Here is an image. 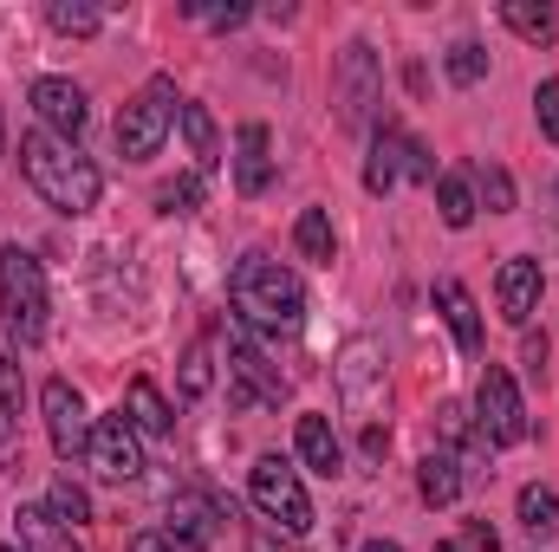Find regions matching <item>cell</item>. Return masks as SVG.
<instances>
[{
    "mask_svg": "<svg viewBox=\"0 0 559 552\" xmlns=\"http://www.w3.org/2000/svg\"><path fill=\"white\" fill-rule=\"evenodd\" d=\"M378 92H384V65H378V46L371 39H352L332 65V105H338V124L345 131H365L371 111H378Z\"/></svg>",
    "mask_w": 559,
    "mask_h": 552,
    "instance_id": "cell-6",
    "label": "cell"
},
{
    "mask_svg": "<svg viewBox=\"0 0 559 552\" xmlns=\"http://www.w3.org/2000/svg\"><path fill=\"white\" fill-rule=\"evenodd\" d=\"M176 111H182V98H176V79H150L138 98L118 111V124H111V143H118V156L124 163H150L163 137H169V124H176Z\"/></svg>",
    "mask_w": 559,
    "mask_h": 552,
    "instance_id": "cell-4",
    "label": "cell"
},
{
    "mask_svg": "<svg viewBox=\"0 0 559 552\" xmlns=\"http://www.w3.org/2000/svg\"><path fill=\"white\" fill-rule=\"evenodd\" d=\"M540 286H547V274H540L534 254L501 261V274H495V305H501V319H508V325H527V319L540 312Z\"/></svg>",
    "mask_w": 559,
    "mask_h": 552,
    "instance_id": "cell-13",
    "label": "cell"
},
{
    "mask_svg": "<svg viewBox=\"0 0 559 552\" xmlns=\"http://www.w3.org/2000/svg\"><path fill=\"white\" fill-rule=\"evenodd\" d=\"M462 488H468V475H462V455H449V448H429L417 461V494L429 507H455L462 501Z\"/></svg>",
    "mask_w": 559,
    "mask_h": 552,
    "instance_id": "cell-18",
    "label": "cell"
},
{
    "mask_svg": "<svg viewBox=\"0 0 559 552\" xmlns=\"http://www.w3.org/2000/svg\"><path fill=\"white\" fill-rule=\"evenodd\" d=\"M436 305H442V319H449V332H455V351H462V358H481L488 332H481V305H475V292H468L462 279H436Z\"/></svg>",
    "mask_w": 559,
    "mask_h": 552,
    "instance_id": "cell-15",
    "label": "cell"
},
{
    "mask_svg": "<svg viewBox=\"0 0 559 552\" xmlns=\"http://www.w3.org/2000/svg\"><path fill=\"white\" fill-rule=\"evenodd\" d=\"M176 124H182V143H189V156H195V176H215V163H222V131H215L209 105H189V98H182Z\"/></svg>",
    "mask_w": 559,
    "mask_h": 552,
    "instance_id": "cell-20",
    "label": "cell"
},
{
    "mask_svg": "<svg viewBox=\"0 0 559 552\" xmlns=\"http://www.w3.org/2000/svg\"><path fill=\"white\" fill-rule=\"evenodd\" d=\"M332 371H338V397H345V410H371V404L384 397V345H378L371 332L345 338Z\"/></svg>",
    "mask_w": 559,
    "mask_h": 552,
    "instance_id": "cell-10",
    "label": "cell"
},
{
    "mask_svg": "<svg viewBox=\"0 0 559 552\" xmlns=\"http://www.w3.org/2000/svg\"><path fill=\"white\" fill-rule=\"evenodd\" d=\"M267 182H274V137H267V124H241L235 131V189L267 195Z\"/></svg>",
    "mask_w": 559,
    "mask_h": 552,
    "instance_id": "cell-16",
    "label": "cell"
},
{
    "mask_svg": "<svg viewBox=\"0 0 559 552\" xmlns=\"http://www.w3.org/2000/svg\"><path fill=\"white\" fill-rule=\"evenodd\" d=\"M85 461H92V475L111 481V488H124V481L143 475V442H138V429L124 422V410L92 416V448H85Z\"/></svg>",
    "mask_w": 559,
    "mask_h": 552,
    "instance_id": "cell-9",
    "label": "cell"
},
{
    "mask_svg": "<svg viewBox=\"0 0 559 552\" xmlns=\"http://www.w3.org/2000/svg\"><path fill=\"white\" fill-rule=\"evenodd\" d=\"M534 111H540V137L559 143V79H547V85L534 92Z\"/></svg>",
    "mask_w": 559,
    "mask_h": 552,
    "instance_id": "cell-34",
    "label": "cell"
},
{
    "mask_svg": "<svg viewBox=\"0 0 559 552\" xmlns=\"http://www.w3.org/2000/svg\"><path fill=\"white\" fill-rule=\"evenodd\" d=\"M131 552H176L169 533H131Z\"/></svg>",
    "mask_w": 559,
    "mask_h": 552,
    "instance_id": "cell-38",
    "label": "cell"
},
{
    "mask_svg": "<svg viewBox=\"0 0 559 552\" xmlns=\"http://www.w3.org/2000/svg\"><path fill=\"white\" fill-rule=\"evenodd\" d=\"M0 312H7V338L13 345H39L46 338V312H52V299H46V267H39V254L33 248H0Z\"/></svg>",
    "mask_w": 559,
    "mask_h": 552,
    "instance_id": "cell-3",
    "label": "cell"
},
{
    "mask_svg": "<svg viewBox=\"0 0 559 552\" xmlns=\"http://www.w3.org/2000/svg\"><path fill=\"white\" fill-rule=\"evenodd\" d=\"M462 547H468V552H501V533H495L488 520H468V533H462Z\"/></svg>",
    "mask_w": 559,
    "mask_h": 552,
    "instance_id": "cell-36",
    "label": "cell"
},
{
    "mask_svg": "<svg viewBox=\"0 0 559 552\" xmlns=\"http://www.w3.org/2000/svg\"><path fill=\"white\" fill-rule=\"evenodd\" d=\"M124 422H131L138 435H169V429H176V410L163 404V391H156L150 377H131V391H124Z\"/></svg>",
    "mask_w": 559,
    "mask_h": 552,
    "instance_id": "cell-21",
    "label": "cell"
},
{
    "mask_svg": "<svg viewBox=\"0 0 559 552\" xmlns=\"http://www.w3.org/2000/svg\"><path fill=\"white\" fill-rule=\"evenodd\" d=\"M248 552H299V540H293V533H280V527H267V520H261V527H248Z\"/></svg>",
    "mask_w": 559,
    "mask_h": 552,
    "instance_id": "cell-35",
    "label": "cell"
},
{
    "mask_svg": "<svg viewBox=\"0 0 559 552\" xmlns=\"http://www.w3.org/2000/svg\"><path fill=\"white\" fill-rule=\"evenodd\" d=\"M46 514H52L59 527H85V520H92V494H85L72 475H59V481L46 488Z\"/></svg>",
    "mask_w": 559,
    "mask_h": 552,
    "instance_id": "cell-28",
    "label": "cell"
},
{
    "mask_svg": "<svg viewBox=\"0 0 559 552\" xmlns=\"http://www.w3.org/2000/svg\"><path fill=\"white\" fill-rule=\"evenodd\" d=\"M442 65H449L455 85H481V79H488V52H481L475 39H455V46L442 52Z\"/></svg>",
    "mask_w": 559,
    "mask_h": 552,
    "instance_id": "cell-32",
    "label": "cell"
},
{
    "mask_svg": "<svg viewBox=\"0 0 559 552\" xmlns=\"http://www.w3.org/2000/svg\"><path fill=\"white\" fill-rule=\"evenodd\" d=\"M475 176L468 169H442L436 176V215H442V228H468L475 221Z\"/></svg>",
    "mask_w": 559,
    "mask_h": 552,
    "instance_id": "cell-22",
    "label": "cell"
},
{
    "mask_svg": "<svg viewBox=\"0 0 559 552\" xmlns=\"http://www.w3.org/2000/svg\"><path fill=\"white\" fill-rule=\"evenodd\" d=\"M293 248H299L306 261L332 267V261H338V235H332V215H325V208H299V221H293Z\"/></svg>",
    "mask_w": 559,
    "mask_h": 552,
    "instance_id": "cell-25",
    "label": "cell"
},
{
    "mask_svg": "<svg viewBox=\"0 0 559 552\" xmlns=\"http://www.w3.org/2000/svg\"><path fill=\"white\" fill-rule=\"evenodd\" d=\"M514 514H521V527H527L534 540H559V494H554V488L527 481V488H521V501H514Z\"/></svg>",
    "mask_w": 559,
    "mask_h": 552,
    "instance_id": "cell-26",
    "label": "cell"
},
{
    "mask_svg": "<svg viewBox=\"0 0 559 552\" xmlns=\"http://www.w3.org/2000/svg\"><path fill=\"white\" fill-rule=\"evenodd\" d=\"M39 410H46V435H52V455H59V461H72V455L92 448V410H85V397H79L66 377H52V384L39 391Z\"/></svg>",
    "mask_w": 559,
    "mask_h": 552,
    "instance_id": "cell-11",
    "label": "cell"
},
{
    "mask_svg": "<svg viewBox=\"0 0 559 552\" xmlns=\"http://www.w3.org/2000/svg\"><path fill=\"white\" fill-rule=\"evenodd\" d=\"M20 169H26L33 195H39L46 208H59V215H92L98 195H105L98 163H92L79 143L52 137V131H26V137H20Z\"/></svg>",
    "mask_w": 559,
    "mask_h": 552,
    "instance_id": "cell-1",
    "label": "cell"
},
{
    "mask_svg": "<svg viewBox=\"0 0 559 552\" xmlns=\"http://www.w3.org/2000/svg\"><path fill=\"white\" fill-rule=\"evenodd\" d=\"M286 377H280V364H267V351L248 338V332H235L228 338V410H254V404H286Z\"/></svg>",
    "mask_w": 559,
    "mask_h": 552,
    "instance_id": "cell-8",
    "label": "cell"
},
{
    "mask_svg": "<svg viewBox=\"0 0 559 552\" xmlns=\"http://www.w3.org/2000/svg\"><path fill=\"white\" fill-rule=\"evenodd\" d=\"M215 520H222L215 501H202V494H176V501H169V547L176 552H209L215 547V533H222Z\"/></svg>",
    "mask_w": 559,
    "mask_h": 552,
    "instance_id": "cell-14",
    "label": "cell"
},
{
    "mask_svg": "<svg viewBox=\"0 0 559 552\" xmlns=\"http://www.w3.org/2000/svg\"><path fill=\"white\" fill-rule=\"evenodd\" d=\"M436 552H468V547H462V540H442V547H436Z\"/></svg>",
    "mask_w": 559,
    "mask_h": 552,
    "instance_id": "cell-41",
    "label": "cell"
},
{
    "mask_svg": "<svg viewBox=\"0 0 559 552\" xmlns=\"http://www.w3.org/2000/svg\"><path fill=\"white\" fill-rule=\"evenodd\" d=\"M46 26H52V33H66V39H92V33L105 26V7H79V0H52V7H46Z\"/></svg>",
    "mask_w": 559,
    "mask_h": 552,
    "instance_id": "cell-29",
    "label": "cell"
},
{
    "mask_svg": "<svg viewBox=\"0 0 559 552\" xmlns=\"http://www.w3.org/2000/svg\"><path fill=\"white\" fill-rule=\"evenodd\" d=\"M228 305H235L241 332H261V338H293L306 325V286L293 267H280L267 254H248L228 274Z\"/></svg>",
    "mask_w": 559,
    "mask_h": 552,
    "instance_id": "cell-2",
    "label": "cell"
},
{
    "mask_svg": "<svg viewBox=\"0 0 559 552\" xmlns=\"http://www.w3.org/2000/svg\"><path fill=\"white\" fill-rule=\"evenodd\" d=\"M0 552H20V547H0Z\"/></svg>",
    "mask_w": 559,
    "mask_h": 552,
    "instance_id": "cell-43",
    "label": "cell"
},
{
    "mask_svg": "<svg viewBox=\"0 0 559 552\" xmlns=\"http://www.w3.org/2000/svg\"><path fill=\"white\" fill-rule=\"evenodd\" d=\"M475 189H481V208H488V215H508V208H514V176H508L501 163H481V169H475Z\"/></svg>",
    "mask_w": 559,
    "mask_h": 552,
    "instance_id": "cell-33",
    "label": "cell"
},
{
    "mask_svg": "<svg viewBox=\"0 0 559 552\" xmlns=\"http://www.w3.org/2000/svg\"><path fill=\"white\" fill-rule=\"evenodd\" d=\"M33 111H39V131H52V137H66V143H79V131H85V92L72 85V79H33Z\"/></svg>",
    "mask_w": 559,
    "mask_h": 552,
    "instance_id": "cell-12",
    "label": "cell"
},
{
    "mask_svg": "<svg viewBox=\"0 0 559 552\" xmlns=\"http://www.w3.org/2000/svg\"><path fill=\"white\" fill-rule=\"evenodd\" d=\"M299 461L312 475H345V442L332 435L325 416H299Z\"/></svg>",
    "mask_w": 559,
    "mask_h": 552,
    "instance_id": "cell-19",
    "label": "cell"
},
{
    "mask_svg": "<svg viewBox=\"0 0 559 552\" xmlns=\"http://www.w3.org/2000/svg\"><path fill=\"white\" fill-rule=\"evenodd\" d=\"M202 202H209V176H195V169L156 189V208H163V215H195Z\"/></svg>",
    "mask_w": 559,
    "mask_h": 552,
    "instance_id": "cell-30",
    "label": "cell"
},
{
    "mask_svg": "<svg viewBox=\"0 0 559 552\" xmlns=\"http://www.w3.org/2000/svg\"><path fill=\"white\" fill-rule=\"evenodd\" d=\"M411 143L397 124H378V137H371V163H365V189L371 195H391L397 189V176H411Z\"/></svg>",
    "mask_w": 559,
    "mask_h": 552,
    "instance_id": "cell-17",
    "label": "cell"
},
{
    "mask_svg": "<svg viewBox=\"0 0 559 552\" xmlns=\"http://www.w3.org/2000/svg\"><path fill=\"white\" fill-rule=\"evenodd\" d=\"M521 364H527V377H547V332L521 345Z\"/></svg>",
    "mask_w": 559,
    "mask_h": 552,
    "instance_id": "cell-37",
    "label": "cell"
},
{
    "mask_svg": "<svg viewBox=\"0 0 559 552\" xmlns=\"http://www.w3.org/2000/svg\"><path fill=\"white\" fill-rule=\"evenodd\" d=\"M501 26H508L514 39H527V46H547L559 33V13L547 0H501Z\"/></svg>",
    "mask_w": 559,
    "mask_h": 552,
    "instance_id": "cell-23",
    "label": "cell"
},
{
    "mask_svg": "<svg viewBox=\"0 0 559 552\" xmlns=\"http://www.w3.org/2000/svg\"><path fill=\"white\" fill-rule=\"evenodd\" d=\"M0 156H7V118H0Z\"/></svg>",
    "mask_w": 559,
    "mask_h": 552,
    "instance_id": "cell-42",
    "label": "cell"
},
{
    "mask_svg": "<svg viewBox=\"0 0 559 552\" xmlns=\"http://www.w3.org/2000/svg\"><path fill=\"white\" fill-rule=\"evenodd\" d=\"M20 397H26V384H20V358H13V345H0V435H13Z\"/></svg>",
    "mask_w": 559,
    "mask_h": 552,
    "instance_id": "cell-31",
    "label": "cell"
},
{
    "mask_svg": "<svg viewBox=\"0 0 559 552\" xmlns=\"http://www.w3.org/2000/svg\"><path fill=\"white\" fill-rule=\"evenodd\" d=\"M358 552H404V547H397V540H365Z\"/></svg>",
    "mask_w": 559,
    "mask_h": 552,
    "instance_id": "cell-40",
    "label": "cell"
},
{
    "mask_svg": "<svg viewBox=\"0 0 559 552\" xmlns=\"http://www.w3.org/2000/svg\"><path fill=\"white\" fill-rule=\"evenodd\" d=\"M13 520H20V552H79L72 527H59L46 507H20Z\"/></svg>",
    "mask_w": 559,
    "mask_h": 552,
    "instance_id": "cell-24",
    "label": "cell"
},
{
    "mask_svg": "<svg viewBox=\"0 0 559 552\" xmlns=\"http://www.w3.org/2000/svg\"><path fill=\"white\" fill-rule=\"evenodd\" d=\"M475 429H481L488 448H514V442H527V404H521L508 364H488V371H481V384H475Z\"/></svg>",
    "mask_w": 559,
    "mask_h": 552,
    "instance_id": "cell-7",
    "label": "cell"
},
{
    "mask_svg": "<svg viewBox=\"0 0 559 552\" xmlns=\"http://www.w3.org/2000/svg\"><path fill=\"white\" fill-rule=\"evenodd\" d=\"M384 448H391V429H384V422H371V429H365V455H384Z\"/></svg>",
    "mask_w": 559,
    "mask_h": 552,
    "instance_id": "cell-39",
    "label": "cell"
},
{
    "mask_svg": "<svg viewBox=\"0 0 559 552\" xmlns=\"http://www.w3.org/2000/svg\"><path fill=\"white\" fill-rule=\"evenodd\" d=\"M248 494H254V507H261L267 527L293 533V540L312 533V494H306V481H299V468H293L286 455H261V461H254Z\"/></svg>",
    "mask_w": 559,
    "mask_h": 552,
    "instance_id": "cell-5",
    "label": "cell"
},
{
    "mask_svg": "<svg viewBox=\"0 0 559 552\" xmlns=\"http://www.w3.org/2000/svg\"><path fill=\"white\" fill-rule=\"evenodd\" d=\"M176 391H182V404H195V397L215 391V345H209V338H195V345L182 351V377H176Z\"/></svg>",
    "mask_w": 559,
    "mask_h": 552,
    "instance_id": "cell-27",
    "label": "cell"
}]
</instances>
